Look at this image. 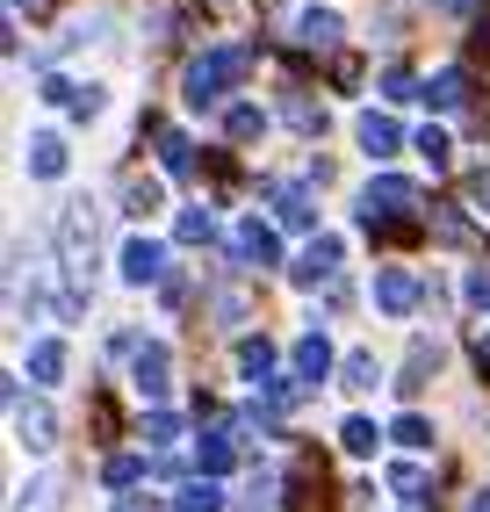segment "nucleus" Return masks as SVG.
<instances>
[{"label":"nucleus","mask_w":490,"mask_h":512,"mask_svg":"<svg viewBox=\"0 0 490 512\" xmlns=\"http://www.w3.org/2000/svg\"><path fill=\"white\" fill-rule=\"evenodd\" d=\"M346 455H375V426L368 419H346Z\"/></svg>","instance_id":"nucleus-17"},{"label":"nucleus","mask_w":490,"mask_h":512,"mask_svg":"<svg viewBox=\"0 0 490 512\" xmlns=\"http://www.w3.org/2000/svg\"><path fill=\"white\" fill-rule=\"evenodd\" d=\"M159 246H152V238H130V246H123V282H152L159 275Z\"/></svg>","instance_id":"nucleus-4"},{"label":"nucleus","mask_w":490,"mask_h":512,"mask_svg":"<svg viewBox=\"0 0 490 512\" xmlns=\"http://www.w3.org/2000/svg\"><path fill=\"white\" fill-rule=\"evenodd\" d=\"M469 188H476V202H490V166H483V174H476Z\"/></svg>","instance_id":"nucleus-23"},{"label":"nucleus","mask_w":490,"mask_h":512,"mask_svg":"<svg viewBox=\"0 0 490 512\" xmlns=\"http://www.w3.org/2000/svg\"><path fill=\"white\" fill-rule=\"evenodd\" d=\"M123 210H130V217H152V210H159V181H137V174H130V181H123Z\"/></svg>","instance_id":"nucleus-11"},{"label":"nucleus","mask_w":490,"mask_h":512,"mask_svg":"<svg viewBox=\"0 0 490 512\" xmlns=\"http://www.w3.org/2000/svg\"><path fill=\"white\" fill-rule=\"evenodd\" d=\"M137 390H145V397H166V347H145V354H137Z\"/></svg>","instance_id":"nucleus-8"},{"label":"nucleus","mask_w":490,"mask_h":512,"mask_svg":"<svg viewBox=\"0 0 490 512\" xmlns=\"http://www.w3.org/2000/svg\"><path fill=\"white\" fill-rule=\"evenodd\" d=\"M332 267H339V238H318V246L296 260V282H325Z\"/></svg>","instance_id":"nucleus-5"},{"label":"nucleus","mask_w":490,"mask_h":512,"mask_svg":"<svg viewBox=\"0 0 490 512\" xmlns=\"http://www.w3.org/2000/svg\"><path fill=\"white\" fill-rule=\"evenodd\" d=\"M15 8H22V0H15Z\"/></svg>","instance_id":"nucleus-26"},{"label":"nucleus","mask_w":490,"mask_h":512,"mask_svg":"<svg viewBox=\"0 0 490 512\" xmlns=\"http://www.w3.org/2000/svg\"><path fill=\"white\" fill-rule=\"evenodd\" d=\"M15 512H58V476H37V484L15 491Z\"/></svg>","instance_id":"nucleus-9"},{"label":"nucleus","mask_w":490,"mask_h":512,"mask_svg":"<svg viewBox=\"0 0 490 512\" xmlns=\"http://www.w3.org/2000/svg\"><path fill=\"white\" fill-rule=\"evenodd\" d=\"M15 433H22V448H37V455H44L58 426H51V412H44V404H37V412H15Z\"/></svg>","instance_id":"nucleus-7"},{"label":"nucleus","mask_w":490,"mask_h":512,"mask_svg":"<svg viewBox=\"0 0 490 512\" xmlns=\"http://www.w3.org/2000/svg\"><path fill=\"white\" fill-rule=\"evenodd\" d=\"M296 361H303V375H325V361H332V354H325V339H318V332H310V339H303V347H296Z\"/></svg>","instance_id":"nucleus-16"},{"label":"nucleus","mask_w":490,"mask_h":512,"mask_svg":"<svg viewBox=\"0 0 490 512\" xmlns=\"http://www.w3.org/2000/svg\"><path fill=\"white\" fill-rule=\"evenodd\" d=\"M29 368H37V383H58V375H65V354L51 347V339H37V347H29Z\"/></svg>","instance_id":"nucleus-13"},{"label":"nucleus","mask_w":490,"mask_h":512,"mask_svg":"<svg viewBox=\"0 0 490 512\" xmlns=\"http://www.w3.org/2000/svg\"><path fill=\"white\" fill-rule=\"evenodd\" d=\"M382 383V361L375 354H346V390H375Z\"/></svg>","instance_id":"nucleus-12"},{"label":"nucleus","mask_w":490,"mask_h":512,"mask_svg":"<svg viewBox=\"0 0 490 512\" xmlns=\"http://www.w3.org/2000/svg\"><path fill=\"white\" fill-rule=\"evenodd\" d=\"M411 202H418V188H411V181H375V188H368V202H361V217H375V210H382V217H404Z\"/></svg>","instance_id":"nucleus-2"},{"label":"nucleus","mask_w":490,"mask_h":512,"mask_svg":"<svg viewBox=\"0 0 490 512\" xmlns=\"http://www.w3.org/2000/svg\"><path fill=\"white\" fill-rule=\"evenodd\" d=\"M238 260H274V238H267L260 224H245V231H238Z\"/></svg>","instance_id":"nucleus-14"},{"label":"nucleus","mask_w":490,"mask_h":512,"mask_svg":"<svg viewBox=\"0 0 490 512\" xmlns=\"http://www.w3.org/2000/svg\"><path fill=\"white\" fill-rule=\"evenodd\" d=\"M181 512H217V491H209V484H188V491H181Z\"/></svg>","instance_id":"nucleus-18"},{"label":"nucleus","mask_w":490,"mask_h":512,"mask_svg":"<svg viewBox=\"0 0 490 512\" xmlns=\"http://www.w3.org/2000/svg\"><path fill=\"white\" fill-rule=\"evenodd\" d=\"M303 44H339V15H303Z\"/></svg>","instance_id":"nucleus-15"},{"label":"nucleus","mask_w":490,"mask_h":512,"mask_svg":"<svg viewBox=\"0 0 490 512\" xmlns=\"http://www.w3.org/2000/svg\"><path fill=\"white\" fill-rule=\"evenodd\" d=\"M397 440H404V448H433V426H426V419H404Z\"/></svg>","instance_id":"nucleus-19"},{"label":"nucleus","mask_w":490,"mask_h":512,"mask_svg":"<svg viewBox=\"0 0 490 512\" xmlns=\"http://www.w3.org/2000/svg\"><path fill=\"white\" fill-rule=\"evenodd\" d=\"M375 303H382V311H411V303H418V282L397 275V267H382V275H375Z\"/></svg>","instance_id":"nucleus-3"},{"label":"nucleus","mask_w":490,"mask_h":512,"mask_svg":"<svg viewBox=\"0 0 490 512\" xmlns=\"http://www.w3.org/2000/svg\"><path fill=\"white\" fill-rule=\"evenodd\" d=\"M29 174H37V181H51V174H65V145L51 138V130H44V138H29Z\"/></svg>","instance_id":"nucleus-6"},{"label":"nucleus","mask_w":490,"mask_h":512,"mask_svg":"<svg viewBox=\"0 0 490 512\" xmlns=\"http://www.w3.org/2000/svg\"><path fill=\"white\" fill-rule=\"evenodd\" d=\"M469 296H476V303H490V275H469Z\"/></svg>","instance_id":"nucleus-22"},{"label":"nucleus","mask_w":490,"mask_h":512,"mask_svg":"<svg viewBox=\"0 0 490 512\" xmlns=\"http://www.w3.org/2000/svg\"><path fill=\"white\" fill-rule=\"evenodd\" d=\"M476 512H490V491H483V498H476Z\"/></svg>","instance_id":"nucleus-25"},{"label":"nucleus","mask_w":490,"mask_h":512,"mask_svg":"<svg viewBox=\"0 0 490 512\" xmlns=\"http://www.w3.org/2000/svg\"><path fill=\"white\" fill-rule=\"evenodd\" d=\"M418 152H426V159L440 166V159H447V138H440V130H418Z\"/></svg>","instance_id":"nucleus-21"},{"label":"nucleus","mask_w":490,"mask_h":512,"mask_svg":"<svg viewBox=\"0 0 490 512\" xmlns=\"http://www.w3.org/2000/svg\"><path fill=\"white\" fill-rule=\"evenodd\" d=\"M476 354H483V368H490V332H483V339H476Z\"/></svg>","instance_id":"nucleus-24"},{"label":"nucleus","mask_w":490,"mask_h":512,"mask_svg":"<svg viewBox=\"0 0 490 512\" xmlns=\"http://www.w3.org/2000/svg\"><path fill=\"white\" fill-rule=\"evenodd\" d=\"M361 145H368L375 159H390V152H397V123H390V116H361Z\"/></svg>","instance_id":"nucleus-10"},{"label":"nucleus","mask_w":490,"mask_h":512,"mask_svg":"<svg viewBox=\"0 0 490 512\" xmlns=\"http://www.w3.org/2000/svg\"><path fill=\"white\" fill-rule=\"evenodd\" d=\"M245 73V51H209V58H195L188 65V101L202 109V101H217V87L224 80H238Z\"/></svg>","instance_id":"nucleus-1"},{"label":"nucleus","mask_w":490,"mask_h":512,"mask_svg":"<svg viewBox=\"0 0 490 512\" xmlns=\"http://www.w3.org/2000/svg\"><path fill=\"white\" fill-rule=\"evenodd\" d=\"M390 484H397L404 498H418V491H426V469H397V476H390Z\"/></svg>","instance_id":"nucleus-20"}]
</instances>
